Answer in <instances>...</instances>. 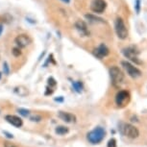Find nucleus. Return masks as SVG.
<instances>
[{
  "label": "nucleus",
  "mask_w": 147,
  "mask_h": 147,
  "mask_svg": "<svg viewBox=\"0 0 147 147\" xmlns=\"http://www.w3.org/2000/svg\"><path fill=\"white\" fill-rule=\"evenodd\" d=\"M2 32H3V26H2L1 24H0V35L2 34Z\"/></svg>",
  "instance_id": "5701e85b"
},
{
  "label": "nucleus",
  "mask_w": 147,
  "mask_h": 147,
  "mask_svg": "<svg viewBox=\"0 0 147 147\" xmlns=\"http://www.w3.org/2000/svg\"><path fill=\"white\" fill-rule=\"evenodd\" d=\"M6 120L9 122L10 124H12L15 127H21L22 126V120L21 118H19L18 116L16 115H7Z\"/></svg>",
  "instance_id": "f8f14e48"
},
{
  "label": "nucleus",
  "mask_w": 147,
  "mask_h": 147,
  "mask_svg": "<svg viewBox=\"0 0 147 147\" xmlns=\"http://www.w3.org/2000/svg\"><path fill=\"white\" fill-rule=\"evenodd\" d=\"M62 1L65 2V3H69V1H70V0H62Z\"/></svg>",
  "instance_id": "b1692460"
},
{
  "label": "nucleus",
  "mask_w": 147,
  "mask_h": 147,
  "mask_svg": "<svg viewBox=\"0 0 147 147\" xmlns=\"http://www.w3.org/2000/svg\"><path fill=\"white\" fill-rule=\"evenodd\" d=\"M123 55L125 56L127 59H129L130 61L134 62L135 63H138V65H140L141 62L138 59V55H140V52L136 47H127V48H124L123 50Z\"/></svg>",
  "instance_id": "20e7f679"
},
{
  "label": "nucleus",
  "mask_w": 147,
  "mask_h": 147,
  "mask_svg": "<svg viewBox=\"0 0 147 147\" xmlns=\"http://www.w3.org/2000/svg\"><path fill=\"white\" fill-rule=\"evenodd\" d=\"M73 88H75L77 92H81L83 90V85L81 82H74L73 83Z\"/></svg>",
  "instance_id": "2eb2a0df"
},
{
  "label": "nucleus",
  "mask_w": 147,
  "mask_h": 147,
  "mask_svg": "<svg viewBox=\"0 0 147 147\" xmlns=\"http://www.w3.org/2000/svg\"><path fill=\"white\" fill-rule=\"evenodd\" d=\"M13 54L15 55L16 57H18L19 55L21 54L20 49H19V48H13Z\"/></svg>",
  "instance_id": "6ab92c4d"
},
{
  "label": "nucleus",
  "mask_w": 147,
  "mask_h": 147,
  "mask_svg": "<svg viewBox=\"0 0 147 147\" xmlns=\"http://www.w3.org/2000/svg\"><path fill=\"white\" fill-rule=\"evenodd\" d=\"M56 133L58 135H65L68 133V129L65 126H59V127H57Z\"/></svg>",
  "instance_id": "4468645a"
},
{
  "label": "nucleus",
  "mask_w": 147,
  "mask_h": 147,
  "mask_svg": "<svg viewBox=\"0 0 147 147\" xmlns=\"http://www.w3.org/2000/svg\"><path fill=\"white\" fill-rule=\"evenodd\" d=\"M4 68H5V73L8 74L9 73V67H8V63H4Z\"/></svg>",
  "instance_id": "4be33fe9"
},
{
  "label": "nucleus",
  "mask_w": 147,
  "mask_h": 147,
  "mask_svg": "<svg viewBox=\"0 0 147 147\" xmlns=\"http://www.w3.org/2000/svg\"><path fill=\"white\" fill-rule=\"evenodd\" d=\"M75 26H76V28L81 32V34L85 35V36H88V34H90V32L88 31V27H87V25H86V23L84 21H81V20L77 21Z\"/></svg>",
  "instance_id": "ddd939ff"
},
{
  "label": "nucleus",
  "mask_w": 147,
  "mask_h": 147,
  "mask_svg": "<svg viewBox=\"0 0 147 147\" xmlns=\"http://www.w3.org/2000/svg\"><path fill=\"white\" fill-rule=\"evenodd\" d=\"M106 136V131L102 127H97L88 134V140L90 143L97 144L101 142Z\"/></svg>",
  "instance_id": "f257e3e1"
},
{
  "label": "nucleus",
  "mask_w": 147,
  "mask_h": 147,
  "mask_svg": "<svg viewBox=\"0 0 147 147\" xmlns=\"http://www.w3.org/2000/svg\"><path fill=\"white\" fill-rule=\"evenodd\" d=\"M110 75L112 78L113 85L116 88H119L124 80V75L122 71L119 69L117 66H112L110 68Z\"/></svg>",
  "instance_id": "f03ea898"
},
{
  "label": "nucleus",
  "mask_w": 147,
  "mask_h": 147,
  "mask_svg": "<svg viewBox=\"0 0 147 147\" xmlns=\"http://www.w3.org/2000/svg\"><path fill=\"white\" fill-rule=\"evenodd\" d=\"M130 102V94L126 90H120L115 96V103L118 107H125Z\"/></svg>",
  "instance_id": "423d86ee"
},
{
  "label": "nucleus",
  "mask_w": 147,
  "mask_h": 147,
  "mask_svg": "<svg viewBox=\"0 0 147 147\" xmlns=\"http://www.w3.org/2000/svg\"><path fill=\"white\" fill-rule=\"evenodd\" d=\"M16 43L18 47H26L31 43V38L27 35H19L16 38Z\"/></svg>",
  "instance_id": "9d476101"
},
{
  "label": "nucleus",
  "mask_w": 147,
  "mask_h": 147,
  "mask_svg": "<svg viewBox=\"0 0 147 147\" xmlns=\"http://www.w3.org/2000/svg\"><path fill=\"white\" fill-rule=\"evenodd\" d=\"M59 117L62 119V120L67 122V123H71V122L76 121L75 115H72V113H65V112H60Z\"/></svg>",
  "instance_id": "9b49d317"
},
{
  "label": "nucleus",
  "mask_w": 147,
  "mask_h": 147,
  "mask_svg": "<svg viewBox=\"0 0 147 147\" xmlns=\"http://www.w3.org/2000/svg\"><path fill=\"white\" fill-rule=\"evenodd\" d=\"M141 8V1L140 0H136L135 1V11L137 13H140Z\"/></svg>",
  "instance_id": "dca6fc26"
},
{
  "label": "nucleus",
  "mask_w": 147,
  "mask_h": 147,
  "mask_svg": "<svg viewBox=\"0 0 147 147\" xmlns=\"http://www.w3.org/2000/svg\"><path fill=\"white\" fill-rule=\"evenodd\" d=\"M121 133L130 138H136L140 135L138 130L135 126L131 125V124H122Z\"/></svg>",
  "instance_id": "39448f33"
},
{
  "label": "nucleus",
  "mask_w": 147,
  "mask_h": 147,
  "mask_svg": "<svg viewBox=\"0 0 147 147\" xmlns=\"http://www.w3.org/2000/svg\"><path fill=\"white\" fill-rule=\"evenodd\" d=\"M115 33L117 35V37L121 40H125V38L128 37V29L124 23L123 19L120 18H117L115 22Z\"/></svg>",
  "instance_id": "7ed1b4c3"
},
{
  "label": "nucleus",
  "mask_w": 147,
  "mask_h": 147,
  "mask_svg": "<svg viewBox=\"0 0 147 147\" xmlns=\"http://www.w3.org/2000/svg\"><path fill=\"white\" fill-rule=\"evenodd\" d=\"M18 113H20V115H23V116H27V115H29V111L23 110V109H19V110H18Z\"/></svg>",
  "instance_id": "a211bd4d"
},
{
  "label": "nucleus",
  "mask_w": 147,
  "mask_h": 147,
  "mask_svg": "<svg viewBox=\"0 0 147 147\" xmlns=\"http://www.w3.org/2000/svg\"><path fill=\"white\" fill-rule=\"evenodd\" d=\"M108 147H116V140L115 138H112V140H109V142H108Z\"/></svg>",
  "instance_id": "f3484780"
},
{
  "label": "nucleus",
  "mask_w": 147,
  "mask_h": 147,
  "mask_svg": "<svg viewBox=\"0 0 147 147\" xmlns=\"http://www.w3.org/2000/svg\"><path fill=\"white\" fill-rule=\"evenodd\" d=\"M109 48L105 45V44H100L97 48L95 49V50L93 51V53L94 55L97 57V58H99V59H102V58H104V57H106L109 55Z\"/></svg>",
  "instance_id": "1a4fd4ad"
},
{
  "label": "nucleus",
  "mask_w": 147,
  "mask_h": 147,
  "mask_svg": "<svg viewBox=\"0 0 147 147\" xmlns=\"http://www.w3.org/2000/svg\"><path fill=\"white\" fill-rule=\"evenodd\" d=\"M107 3L105 0H92L90 3V9L93 13H102L106 10Z\"/></svg>",
  "instance_id": "6e6552de"
},
{
  "label": "nucleus",
  "mask_w": 147,
  "mask_h": 147,
  "mask_svg": "<svg viewBox=\"0 0 147 147\" xmlns=\"http://www.w3.org/2000/svg\"><path fill=\"white\" fill-rule=\"evenodd\" d=\"M5 147H18V146L13 143H10V142H5Z\"/></svg>",
  "instance_id": "412c9836"
},
{
  "label": "nucleus",
  "mask_w": 147,
  "mask_h": 147,
  "mask_svg": "<svg viewBox=\"0 0 147 147\" xmlns=\"http://www.w3.org/2000/svg\"><path fill=\"white\" fill-rule=\"evenodd\" d=\"M48 82H49V85H53V86H56V82H55V80H54L53 78H49Z\"/></svg>",
  "instance_id": "aec40b11"
},
{
  "label": "nucleus",
  "mask_w": 147,
  "mask_h": 147,
  "mask_svg": "<svg viewBox=\"0 0 147 147\" xmlns=\"http://www.w3.org/2000/svg\"><path fill=\"white\" fill-rule=\"evenodd\" d=\"M121 65H123V67L125 68V70L127 71V73L129 74V76H131L132 78H138L141 75V71L138 67H136L135 65H133L132 63H130L129 62H123L121 63Z\"/></svg>",
  "instance_id": "0eeeda50"
}]
</instances>
